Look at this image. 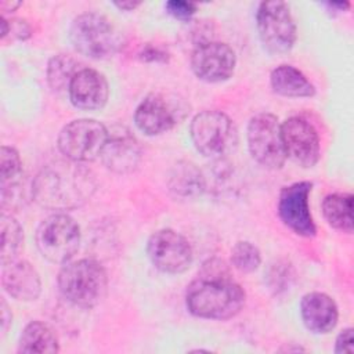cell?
<instances>
[{
  "label": "cell",
  "instance_id": "1",
  "mask_svg": "<svg viewBox=\"0 0 354 354\" xmlns=\"http://www.w3.org/2000/svg\"><path fill=\"white\" fill-rule=\"evenodd\" d=\"M245 290L232 279L225 263L218 259L202 264L198 277L187 286L185 306L199 318L228 319L245 304Z\"/></svg>",
  "mask_w": 354,
  "mask_h": 354
},
{
  "label": "cell",
  "instance_id": "2",
  "mask_svg": "<svg viewBox=\"0 0 354 354\" xmlns=\"http://www.w3.org/2000/svg\"><path fill=\"white\" fill-rule=\"evenodd\" d=\"M95 187L94 174L87 167L65 158L41 167L32 183V195L40 206L64 212L86 203Z\"/></svg>",
  "mask_w": 354,
  "mask_h": 354
},
{
  "label": "cell",
  "instance_id": "3",
  "mask_svg": "<svg viewBox=\"0 0 354 354\" xmlns=\"http://www.w3.org/2000/svg\"><path fill=\"white\" fill-rule=\"evenodd\" d=\"M61 295L72 304L91 308L102 301L108 290L105 268L93 259H80L62 264L58 272Z\"/></svg>",
  "mask_w": 354,
  "mask_h": 354
},
{
  "label": "cell",
  "instance_id": "4",
  "mask_svg": "<svg viewBox=\"0 0 354 354\" xmlns=\"http://www.w3.org/2000/svg\"><path fill=\"white\" fill-rule=\"evenodd\" d=\"M69 39L77 53L91 59L111 58L122 46L116 28L98 12H83L75 17L69 28Z\"/></svg>",
  "mask_w": 354,
  "mask_h": 354
},
{
  "label": "cell",
  "instance_id": "5",
  "mask_svg": "<svg viewBox=\"0 0 354 354\" xmlns=\"http://www.w3.org/2000/svg\"><path fill=\"white\" fill-rule=\"evenodd\" d=\"M80 227L66 213L46 217L36 230V246L41 256L54 264L72 260L80 245Z\"/></svg>",
  "mask_w": 354,
  "mask_h": 354
},
{
  "label": "cell",
  "instance_id": "6",
  "mask_svg": "<svg viewBox=\"0 0 354 354\" xmlns=\"http://www.w3.org/2000/svg\"><path fill=\"white\" fill-rule=\"evenodd\" d=\"M189 134L196 151L207 158H221L236 144L235 124L221 111H203L195 115Z\"/></svg>",
  "mask_w": 354,
  "mask_h": 354
},
{
  "label": "cell",
  "instance_id": "7",
  "mask_svg": "<svg viewBox=\"0 0 354 354\" xmlns=\"http://www.w3.org/2000/svg\"><path fill=\"white\" fill-rule=\"evenodd\" d=\"M109 140L108 129L94 119H76L58 134L59 152L75 162H91L101 156Z\"/></svg>",
  "mask_w": 354,
  "mask_h": 354
},
{
  "label": "cell",
  "instance_id": "8",
  "mask_svg": "<svg viewBox=\"0 0 354 354\" xmlns=\"http://www.w3.org/2000/svg\"><path fill=\"white\" fill-rule=\"evenodd\" d=\"M261 44L271 54H285L296 41V24L289 6L281 0L263 1L256 11Z\"/></svg>",
  "mask_w": 354,
  "mask_h": 354
},
{
  "label": "cell",
  "instance_id": "9",
  "mask_svg": "<svg viewBox=\"0 0 354 354\" xmlns=\"http://www.w3.org/2000/svg\"><path fill=\"white\" fill-rule=\"evenodd\" d=\"M248 148L252 158L267 169H281L286 160L281 123L272 113L254 115L248 123Z\"/></svg>",
  "mask_w": 354,
  "mask_h": 354
},
{
  "label": "cell",
  "instance_id": "10",
  "mask_svg": "<svg viewBox=\"0 0 354 354\" xmlns=\"http://www.w3.org/2000/svg\"><path fill=\"white\" fill-rule=\"evenodd\" d=\"M147 253L151 263L167 274H181L192 264V248L178 232L163 228L153 232L147 242Z\"/></svg>",
  "mask_w": 354,
  "mask_h": 354
},
{
  "label": "cell",
  "instance_id": "11",
  "mask_svg": "<svg viewBox=\"0 0 354 354\" xmlns=\"http://www.w3.org/2000/svg\"><path fill=\"white\" fill-rule=\"evenodd\" d=\"M311 189L313 184L310 181H297L283 187L278 198V216L281 221L295 234L306 238L317 234L308 203Z\"/></svg>",
  "mask_w": 354,
  "mask_h": 354
},
{
  "label": "cell",
  "instance_id": "12",
  "mask_svg": "<svg viewBox=\"0 0 354 354\" xmlns=\"http://www.w3.org/2000/svg\"><path fill=\"white\" fill-rule=\"evenodd\" d=\"M184 118L181 102L162 93H151L138 104L134 123L147 136H158L171 130Z\"/></svg>",
  "mask_w": 354,
  "mask_h": 354
},
{
  "label": "cell",
  "instance_id": "13",
  "mask_svg": "<svg viewBox=\"0 0 354 354\" xmlns=\"http://www.w3.org/2000/svg\"><path fill=\"white\" fill-rule=\"evenodd\" d=\"M236 65L232 47L221 41H201L191 54V69L195 76L207 83L228 80Z\"/></svg>",
  "mask_w": 354,
  "mask_h": 354
},
{
  "label": "cell",
  "instance_id": "14",
  "mask_svg": "<svg viewBox=\"0 0 354 354\" xmlns=\"http://www.w3.org/2000/svg\"><path fill=\"white\" fill-rule=\"evenodd\" d=\"M281 137L286 158L301 167H313L321 153L315 127L306 119L292 116L281 123Z\"/></svg>",
  "mask_w": 354,
  "mask_h": 354
},
{
  "label": "cell",
  "instance_id": "15",
  "mask_svg": "<svg viewBox=\"0 0 354 354\" xmlns=\"http://www.w3.org/2000/svg\"><path fill=\"white\" fill-rule=\"evenodd\" d=\"M72 105L82 111L102 109L109 97V86L105 76L93 68H80L73 76L69 88Z\"/></svg>",
  "mask_w": 354,
  "mask_h": 354
},
{
  "label": "cell",
  "instance_id": "16",
  "mask_svg": "<svg viewBox=\"0 0 354 354\" xmlns=\"http://www.w3.org/2000/svg\"><path fill=\"white\" fill-rule=\"evenodd\" d=\"M1 285L11 297L21 301L36 300L41 292L37 270L29 261L19 259L3 264Z\"/></svg>",
  "mask_w": 354,
  "mask_h": 354
},
{
  "label": "cell",
  "instance_id": "17",
  "mask_svg": "<svg viewBox=\"0 0 354 354\" xmlns=\"http://www.w3.org/2000/svg\"><path fill=\"white\" fill-rule=\"evenodd\" d=\"M300 315L304 326L317 335L330 332L339 319L335 300L322 292H310L301 297Z\"/></svg>",
  "mask_w": 354,
  "mask_h": 354
},
{
  "label": "cell",
  "instance_id": "18",
  "mask_svg": "<svg viewBox=\"0 0 354 354\" xmlns=\"http://www.w3.org/2000/svg\"><path fill=\"white\" fill-rule=\"evenodd\" d=\"M141 152L138 142L129 134L111 136L101 153V159L106 169L115 173H130L140 162Z\"/></svg>",
  "mask_w": 354,
  "mask_h": 354
},
{
  "label": "cell",
  "instance_id": "19",
  "mask_svg": "<svg viewBox=\"0 0 354 354\" xmlns=\"http://www.w3.org/2000/svg\"><path fill=\"white\" fill-rule=\"evenodd\" d=\"M272 90L283 97L304 98L315 94V87L297 68L283 64L277 66L270 75Z\"/></svg>",
  "mask_w": 354,
  "mask_h": 354
},
{
  "label": "cell",
  "instance_id": "20",
  "mask_svg": "<svg viewBox=\"0 0 354 354\" xmlns=\"http://www.w3.org/2000/svg\"><path fill=\"white\" fill-rule=\"evenodd\" d=\"M169 189L181 198L199 196L206 187L202 171L191 162L183 160L173 166L169 174Z\"/></svg>",
  "mask_w": 354,
  "mask_h": 354
},
{
  "label": "cell",
  "instance_id": "21",
  "mask_svg": "<svg viewBox=\"0 0 354 354\" xmlns=\"http://www.w3.org/2000/svg\"><path fill=\"white\" fill-rule=\"evenodd\" d=\"M59 342L50 325L41 321L29 322L18 342V353H58Z\"/></svg>",
  "mask_w": 354,
  "mask_h": 354
},
{
  "label": "cell",
  "instance_id": "22",
  "mask_svg": "<svg viewBox=\"0 0 354 354\" xmlns=\"http://www.w3.org/2000/svg\"><path fill=\"white\" fill-rule=\"evenodd\" d=\"M322 213L329 225L343 232H353V195L329 194L322 201Z\"/></svg>",
  "mask_w": 354,
  "mask_h": 354
},
{
  "label": "cell",
  "instance_id": "23",
  "mask_svg": "<svg viewBox=\"0 0 354 354\" xmlns=\"http://www.w3.org/2000/svg\"><path fill=\"white\" fill-rule=\"evenodd\" d=\"M0 231H1L0 232L1 235L0 260H1V264H7L18 259V254L24 248V228L11 214L3 213L0 220Z\"/></svg>",
  "mask_w": 354,
  "mask_h": 354
},
{
  "label": "cell",
  "instance_id": "24",
  "mask_svg": "<svg viewBox=\"0 0 354 354\" xmlns=\"http://www.w3.org/2000/svg\"><path fill=\"white\" fill-rule=\"evenodd\" d=\"M79 62L69 54H57L50 58L47 65V82L55 91L68 90L69 84L80 69Z\"/></svg>",
  "mask_w": 354,
  "mask_h": 354
},
{
  "label": "cell",
  "instance_id": "25",
  "mask_svg": "<svg viewBox=\"0 0 354 354\" xmlns=\"http://www.w3.org/2000/svg\"><path fill=\"white\" fill-rule=\"evenodd\" d=\"M22 177V160L18 151L3 145L0 151V187L10 189L19 187Z\"/></svg>",
  "mask_w": 354,
  "mask_h": 354
},
{
  "label": "cell",
  "instance_id": "26",
  "mask_svg": "<svg viewBox=\"0 0 354 354\" xmlns=\"http://www.w3.org/2000/svg\"><path fill=\"white\" fill-rule=\"evenodd\" d=\"M231 263L241 272H253L261 263L260 250L252 242L239 241L231 250Z\"/></svg>",
  "mask_w": 354,
  "mask_h": 354
},
{
  "label": "cell",
  "instance_id": "27",
  "mask_svg": "<svg viewBox=\"0 0 354 354\" xmlns=\"http://www.w3.org/2000/svg\"><path fill=\"white\" fill-rule=\"evenodd\" d=\"M0 37L4 41L7 37L14 40H26L32 35L30 25L22 18H6L1 15L0 18Z\"/></svg>",
  "mask_w": 354,
  "mask_h": 354
},
{
  "label": "cell",
  "instance_id": "28",
  "mask_svg": "<svg viewBox=\"0 0 354 354\" xmlns=\"http://www.w3.org/2000/svg\"><path fill=\"white\" fill-rule=\"evenodd\" d=\"M166 10L174 18L187 21L196 12V4L185 0H171L166 3Z\"/></svg>",
  "mask_w": 354,
  "mask_h": 354
},
{
  "label": "cell",
  "instance_id": "29",
  "mask_svg": "<svg viewBox=\"0 0 354 354\" xmlns=\"http://www.w3.org/2000/svg\"><path fill=\"white\" fill-rule=\"evenodd\" d=\"M335 353H354V336H353V328L343 329L335 342Z\"/></svg>",
  "mask_w": 354,
  "mask_h": 354
},
{
  "label": "cell",
  "instance_id": "30",
  "mask_svg": "<svg viewBox=\"0 0 354 354\" xmlns=\"http://www.w3.org/2000/svg\"><path fill=\"white\" fill-rule=\"evenodd\" d=\"M140 58L147 62H165L169 58L167 51L158 46H145L140 53Z\"/></svg>",
  "mask_w": 354,
  "mask_h": 354
},
{
  "label": "cell",
  "instance_id": "31",
  "mask_svg": "<svg viewBox=\"0 0 354 354\" xmlns=\"http://www.w3.org/2000/svg\"><path fill=\"white\" fill-rule=\"evenodd\" d=\"M12 322V314L11 310L8 308V304L6 303L4 299H1L0 303V328H1V335L6 336L8 328L11 326Z\"/></svg>",
  "mask_w": 354,
  "mask_h": 354
},
{
  "label": "cell",
  "instance_id": "32",
  "mask_svg": "<svg viewBox=\"0 0 354 354\" xmlns=\"http://www.w3.org/2000/svg\"><path fill=\"white\" fill-rule=\"evenodd\" d=\"M21 6V3L19 1H7V0H3V1H0V10H1V15H4L6 12H12V11H15L18 7Z\"/></svg>",
  "mask_w": 354,
  "mask_h": 354
},
{
  "label": "cell",
  "instance_id": "33",
  "mask_svg": "<svg viewBox=\"0 0 354 354\" xmlns=\"http://www.w3.org/2000/svg\"><path fill=\"white\" fill-rule=\"evenodd\" d=\"M119 10L123 11H133L134 8H137L141 3L140 1H115L113 3Z\"/></svg>",
  "mask_w": 354,
  "mask_h": 354
},
{
  "label": "cell",
  "instance_id": "34",
  "mask_svg": "<svg viewBox=\"0 0 354 354\" xmlns=\"http://www.w3.org/2000/svg\"><path fill=\"white\" fill-rule=\"evenodd\" d=\"M326 6L330 8H337L339 11H346L350 7V3L348 1H343V3H335V1L330 3L329 1V3H326Z\"/></svg>",
  "mask_w": 354,
  "mask_h": 354
}]
</instances>
